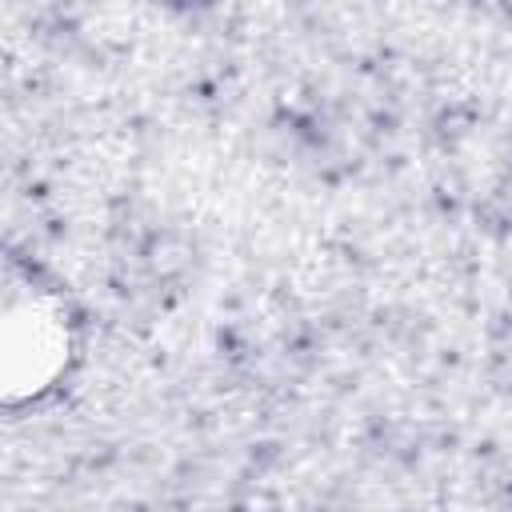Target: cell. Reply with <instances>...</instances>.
<instances>
[{
    "mask_svg": "<svg viewBox=\"0 0 512 512\" xmlns=\"http://www.w3.org/2000/svg\"><path fill=\"white\" fill-rule=\"evenodd\" d=\"M68 356V316L36 284H8L4 300V388L8 400L36 396Z\"/></svg>",
    "mask_w": 512,
    "mask_h": 512,
    "instance_id": "6da1fadb",
    "label": "cell"
}]
</instances>
